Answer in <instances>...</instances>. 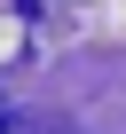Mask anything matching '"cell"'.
<instances>
[{"mask_svg": "<svg viewBox=\"0 0 126 134\" xmlns=\"http://www.w3.org/2000/svg\"><path fill=\"white\" fill-rule=\"evenodd\" d=\"M0 134H16V126H8V103H0Z\"/></svg>", "mask_w": 126, "mask_h": 134, "instance_id": "6da1fadb", "label": "cell"}]
</instances>
